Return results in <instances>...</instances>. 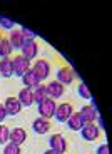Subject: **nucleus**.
<instances>
[{
	"label": "nucleus",
	"mask_w": 112,
	"mask_h": 154,
	"mask_svg": "<svg viewBox=\"0 0 112 154\" xmlns=\"http://www.w3.org/2000/svg\"><path fill=\"white\" fill-rule=\"evenodd\" d=\"M39 106V114L40 117H44V119H50L52 116L55 114V109H57V104H55V100L50 99V97H47V99H44Z\"/></svg>",
	"instance_id": "1"
},
{
	"label": "nucleus",
	"mask_w": 112,
	"mask_h": 154,
	"mask_svg": "<svg viewBox=\"0 0 112 154\" xmlns=\"http://www.w3.org/2000/svg\"><path fill=\"white\" fill-rule=\"evenodd\" d=\"M12 64H14V74L19 75V77H22L27 70H30V62L23 57V55H17V57H14L12 59Z\"/></svg>",
	"instance_id": "2"
},
{
	"label": "nucleus",
	"mask_w": 112,
	"mask_h": 154,
	"mask_svg": "<svg viewBox=\"0 0 112 154\" xmlns=\"http://www.w3.org/2000/svg\"><path fill=\"white\" fill-rule=\"evenodd\" d=\"M77 77V74H75V70L72 69V67H69V66H64V67H60L59 69V72H57V81L60 82L62 85H67V84H70V82L74 81Z\"/></svg>",
	"instance_id": "3"
},
{
	"label": "nucleus",
	"mask_w": 112,
	"mask_h": 154,
	"mask_svg": "<svg viewBox=\"0 0 112 154\" xmlns=\"http://www.w3.org/2000/svg\"><path fill=\"white\" fill-rule=\"evenodd\" d=\"M32 72L39 77V81L42 82L44 79H47L49 74H50V64L47 60H37L34 64V67H32Z\"/></svg>",
	"instance_id": "4"
},
{
	"label": "nucleus",
	"mask_w": 112,
	"mask_h": 154,
	"mask_svg": "<svg viewBox=\"0 0 112 154\" xmlns=\"http://www.w3.org/2000/svg\"><path fill=\"white\" fill-rule=\"evenodd\" d=\"M49 144H50V149L55 151L57 154H64L67 151V141L62 134H54L49 139Z\"/></svg>",
	"instance_id": "5"
},
{
	"label": "nucleus",
	"mask_w": 112,
	"mask_h": 154,
	"mask_svg": "<svg viewBox=\"0 0 112 154\" xmlns=\"http://www.w3.org/2000/svg\"><path fill=\"white\" fill-rule=\"evenodd\" d=\"M80 134L85 141H95L99 137V134H101V131H99V127L94 122H85L84 127L80 129Z\"/></svg>",
	"instance_id": "6"
},
{
	"label": "nucleus",
	"mask_w": 112,
	"mask_h": 154,
	"mask_svg": "<svg viewBox=\"0 0 112 154\" xmlns=\"http://www.w3.org/2000/svg\"><path fill=\"white\" fill-rule=\"evenodd\" d=\"M74 112V107L72 104H69V102H64V104L57 106V109H55V114L54 117L59 121V122H65L67 119L70 117V114Z\"/></svg>",
	"instance_id": "7"
},
{
	"label": "nucleus",
	"mask_w": 112,
	"mask_h": 154,
	"mask_svg": "<svg viewBox=\"0 0 112 154\" xmlns=\"http://www.w3.org/2000/svg\"><path fill=\"white\" fill-rule=\"evenodd\" d=\"M47 87V96L50 99H60L64 96V91H65V85H62L59 81H52L45 85Z\"/></svg>",
	"instance_id": "8"
},
{
	"label": "nucleus",
	"mask_w": 112,
	"mask_h": 154,
	"mask_svg": "<svg viewBox=\"0 0 112 154\" xmlns=\"http://www.w3.org/2000/svg\"><path fill=\"white\" fill-rule=\"evenodd\" d=\"M20 50H22V54H20V55H23V57L30 62L32 59L37 57L39 45H37V42H35V40H25V44H23V47H22Z\"/></svg>",
	"instance_id": "9"
},
{
	"label": "nucleus",
	"mask_w": 112,
	"mask_h": 154,
	"mask_svg": "<svg viewBox=\"0 0 112 154\" xmlns=\"http://www.w3.org/2000/svg\"><path fill=\"white\" fill-rule=\"evenodd\" d=\"M80 116L82 119H84V122H95L97 119H99V112H97V109L94 107V106H84V107L80 109Z\"/></svg>",
	"instance_id": "10"
},
{
	"label": "nucleus",
	"mask_w": 112,
	"mask_h": 154,
	"mask_svg": "<svg viewBox=\"0 0 112 154\" xmlns=\"http://www.w3.org/2000/svg\"><path fill=\"white\" fill-rule=\"evenodd\" d=\"M5 111H7V116H17L20 111H22V104H20V100L17 99V97H8L7 100H5L4 104Z\"/></svg>",
	"instance_id": "11"
},
{
	"label": "nucleus",
	"mask_w": 112,
	"mask_h": 154,
	"mask_svg": "<svg viewBox=\"0 0 112 154\" xmlns=\"http://www.w3.org/2000/svg\"><path fill=\"white\" fill-rule=\"evenodd\" d=\"M65 122H67V126H69V129H72V131H80L85 124L84 119H82V116H80V112H72L70 117Z\"/></svg>",
	"instance_id": "12"
},
{
	"label": "nucleus",
	"mask_w": 112,
	"mask_h": 154,
	"mask_svg": "<svg viewBox=\"0 0 112 154\" xmlns=\"http://www.w3.org/2000/svg\"><path fill=\"white\" fill-rule=\"evenodd\" d=\"M17 99L20 100V104L25 106V107H30L32 104H34V91L29 87H23L22 91L19 92V97Z\"/></svg>",
	"instance_id": "13"
},
{
	"label": "nucleus",
	"mask_w": 112,
	"mask_h": 154,
	"mask_svg": "<svg viewBox=\"0 0 112 154\" xmlns=\"http://www.w3.org/2000/svg\"><path fill=\"white\" fill-rule=\"evenodd\" d=\"M10 143L17 144V146H22L23 143H25V139H27V132H25V129H22V127H15V129H12L10 131Z\"/></svg>",
	"instance_id": "14"
},
{
	"label": "nucleus",
	"mask_w": 112,
	"mask_h": 154,
	"mask_svg": "<svg viewBox=\"0 0 112 154\" xmlns=\"http://www.w3.org/2000/svg\"><path fill=\"white\" fill-rule=\"evenodd\" d=\"M8 42H10L12 49H22L23 44H25V37L22 35L20 30H12L10 37H8Z\"/></svg>",
	"instance_id": "15"
},
{
	"label": "nucleus",
	"mask_w": 112,
	"mask_h": 154,
	"mask_svg": "<svg viewBox=\"0 0 112 154\" xmlns=\"http://www.w3.org/2000/svg\"><path fill=\"white\" fill-rule=\"evenodd\" d=\"M22 82H23V85H25V87H29V89H34V87H37V85L40 84L39 77L32 72V69L27 70V72L22 75Z\"/></svg>",
	"instance_id": "16"
},
{
	"label": "nucleus",
	"mask_w": 112,
	"mask_h": 154,
	"mask_svg": "<svg viewBox=\"0 0 112 154\" xmlns=\"http://www.w3.org/2000/svg\"><path fill=\"white\" fill-rule=\"evenodd\" d=\"M0 75H4V77L14 75V64H12L10 57H4L0 60Z\"/></svg>",
	"instance_id": "17"
},
{
	"label": "nucleus",
	"mask_w": 112,
	"mask_h": 154,
	"mask_svg": "<svg viewBox=\"0 0 112 154\" xmlns=\"http://www.w3.org/2000/svg\"><path fill=\"white\" fill-rule=\"evenodd\" d=\"M32 127H34V131L37 132V134H45V132H49V129H50V122H49V119L39 117V119L34 121Z\"/></svg>",
	"instance_id": "18"
},
{
	"label": "nucleus",
	"mask_w": 112,
	"mask_h": 154,
	"mask_svg": "<svg viewBox=\"0 0 112 154\" xmlns=\"http://www.w3.org/2000/svg\"><path fill=\"white\" fill-rule=\"evenodd\" d=\"M47 87L45 85H42V84H39L37 87H35V91H34V102H37V104H40L44 99H47Z\"/></svg>",
	"instance_id": "19"
},
{
	"label": "nucleus",
	"mask_w": 112,
	"mask_h": 154,
	"mask_svg": "<svg viewBox=\"0 0 112 154\" xmlns=\"http://www.w3.org/2000/svg\"><path fill=\"white\" fill-rule=\"evenodd\" d=\"M12 45L8 42V38H4L2 37V42H0V57H8L12 54Z\"/></svg>",
	"instance_id": "20"
},
{
	"label": "nucleus",
	"mask_w": 112,
	"mask_h": 154,
	"mask_svg": "<svg viewBox=\"0 0 112 154\" xmlns=\"http://www.w3.org/2000/svg\"><path fill=\"white\" fill-rule=\"evenodd\" d=\"M8 139H10V129L4 124H0V144H7Z\"/></svg>",
	"instance_id": "21"
},
{
	"label": "nucleus",
	"mask_w": 112,
	"mask_h": 154,
	"mask_svg": "<svg viewBox=\"0 0 112 154\" xmlns=\"http://www.w3.org/2000/svg\"><path fill=\"white\" fill-rule=\"evenodd\" d=\"M4 154H22V149H20V146H17V144L8 143V144H5V147H4Z\"/></svg>",
	"instance_id": "22"
},
{
	"label": "nucleus",
	"mask_w": 112,
	"mask_h": 154,
	"mask_svg": "<svg viewBox=\"0 0 112 154\" xmlns=\"http://www.w3.org/2000/svg\"><path fill=\"white\" fill-rule=\"evenodd\" d=\"M79 96L84 97V99H92V94H90L89 87H87V84L85 82H80V85H79Z\"/></svg>",
	"instance_id": "23"
},
{
	"label": "nucleus",
	"mask_w": 112,
	"mask_h": 154,
	"mask_svg": "<svg viewBox=\"0 0 112 154\" xmlns=\"http://www.w3.org/2000/svg\"><path fill=\"white\" fill-rule=\"evenodd\" d=\"M15 25V22L14 20H10L8 17H2L0 15V27L2 29H7V30H12V27Z\"/></svg>",
	"instance_id": "24"
},
{
	"label": "nucleus",
	"mask_w": 112,
	"mask_h": 154,
	"mask_svg": "<svg viewBox=\"0 0 112 154\" xmlns=\"http://www.w3.org/2000/svg\"><path fill=\"white\" fill-rule=\"evenodd\" d=\"M20 32H22V35L25 37V40H34L35 35H37L34 30H30V29H27V27H22V29H20Z\"/></svg>",
	"instance_id": "25"
},
{
	"label": "nucleus",
	"mask_w": 112,
	"mask_h": 154,
	"mask_svg": "<svg viewBox=\"0 0 112 154\" xmlns=\"http://www.w3.org/2000/svg\"><path fill=\"white\" fill-rule=\"evenodd\" d=\"M97 154H110L109 146H107V144H102V146H99V147H97Z\"/></svg>",
	"instance_id": "26"
},
{
	"label": "nucleus",
	"mask_w": 112,
	"mask_h": 154,
	"mask_svg": "<svg viewBox=\"0 0 112 154\" xmlns=\"http://www.w3.org/2000/svg\"><path fill=\"white\" fill-rule=\"evenodd\" d=\"M7 117V111H5V107H4V104H0V122Z\"/></svg>",
	"instance_id": "27"
},
{
	"label": "nucleus",
	"mask_w": 112,
	"mask_h": 154,
	"mask_svg": "<svg viewBox=\"0 0 112 154\" xmlns=\"http://www.w3.org/2000/svg\"><path fill=\"white\" fill-rule=\"evenodd\" d=\"M44 154H57V152H55V151H52V149H49V151H45Z\"/></svg>",
	"instance_id": "28"
},
{
	"label": "nucleus",
	"mask_w": 112,
	"mask_h": 154,
	"mask_svg": "<svg viewBox=\"0 0 112 154\" xmlns=\"http://www.w3.org/2000/svg\"><path fill=\"white\" fill-rule=\"evenodd\" d=\"M0 42H2V37H0Z\"/></svg>",
	"instance_id": "29"
}]
</instances>
